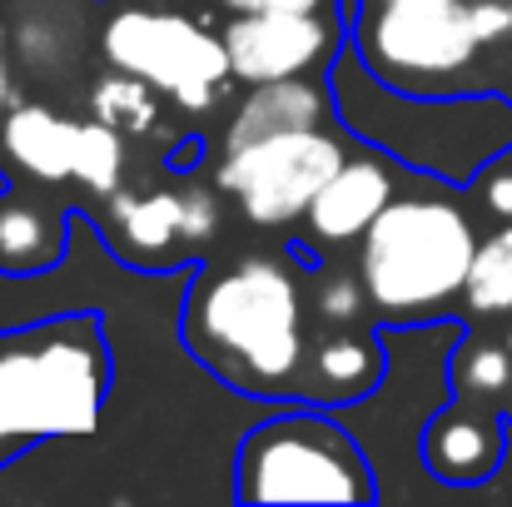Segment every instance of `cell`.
<instances>
[{
  "mask_svg": "<svg viewBox=\"0 0 512 507\" xmlns=\"http://www.w3.org/2000/svg\"><path fill=\"white\" fill-rule=\"evenodd\" d=\"M105 234L130 264H165L184 239V189H115L105 199Z\"/></svg>",
  "mask_w": 512,
  "mask_h": 507,
  "instance_id": "11",
  "label": "cell"
},
{
  "mask_svg": "<svg viewBox=\"0 0 512 507\" xmlns=\"http://www.w3.org/2000/svg\"><path fill=\"white\" fill-rule=\"evenodd\" d=\"M478 229L448 194H398L358 239V274L383 324H433L468 289Z\"/></svg>",
  "mask_w": 512,
  "mask_h": 507,
  "instance_id": "3",
  "label": "cell"
},
{
  "mask_svg": "<svg viewBox=\"0 0 512 507\" xmlns=\"http://www.w3.org/2000/svg\"><path fill=\"white\" fill-rule=\"evenodd\" d=\"M508 70H512V60H508Z\"/></svg>",
  "mask_w": 512,
  "mask_h": 507,
  "instance_id": "27",
  "label": "cell"
},
{
  "mask_svg": "<svg viewBox=\"0 0 512 507\" xmlns=\"http://www.w3.org/2000/svg\"><path fill=\"white\" fill-rule=\"evenodd\" d=\"M383 363H388V348L383 334L378 338H353V334H334L314 348V378L334 393V398H353V393H373V383L383 378Z\"/></svg>",
  "mask_w": 512,
  "mask_h": 507,
  "instance_id": "15",
  "label": "cell"
},
{
  "mask_svg": "<svg viewBox=\"0 0 512 507\" xmlns=\"http://www.w3.org/2000/svg\"><path fill=\"white\" fill-rule=\"evenodd\" d=\"M100 55L105 65L150 80L189 115L219 105L234 80L224 35L204 30V20L174 0H120L100 25Z\"/></svg>",
  "mask_w": 512,
  "mask_h": 507,
  "instance_id": "6",
  "label": "cell"
},
{
  "mask_svg": "<svg viewBox=\"0 0 512 507\" xmlns=\"http://www.w3.org/2000/svg\"><path fill=\"white\" fill-rule=\"evenodd\" d=\"M229 15H254V10H324L329 0H209Z\"/></svg>",
  "mask_w": 512,
  "mask_h": 507,
  "instance_id": "24",
  "label": "cell"
},
{
  "mask_svg": "<svg viewBox=\"0 0 512 507\" xmlns=\"http://www.w3.org/2000/svg\"><path fill=\"white\" fill-rule=\"evenodd\" d=\"M304 284L284 259L249 254L199 274L184 299V343L239 393L279 398L304 378Z\"/></svg>",
  "mask_w": 512,
  "mask_h": 507,
  "instance_id": "2",
  "label": "cell"
},
{
  "mask_svg": "<svg viewBox=\"0 0 512 507\" xmlns=\"http://www.w3.org/2000/svg\"><path fill=\"white\" fill-rule=\"evenodd\" d=\"M348 160L343 140L329 125L314 130H284L269 140H254L244 150H224L214 169L219 194L239 204V214L259 229H289L309 214L319 189Z\"/></svg>",
  "mask_w": 512,
  "mask_h": 507,
  "instance_id": "7",
  "label": "cell"
},
{
  "mask_svg": "<svg viewBox=\"0 0 512 507\" xmlns=\"http://www.w3.org/2000/svg\"><path fill=\"white\" fill-rule=\"evenodd\" d=\"M10 105V35L0 25V110Z\"/></svg>",
  "mask_w": 512,
  "mask_h": 507,
  "instance_id": "25",
  "label": "cell"
},
{
  "mask_svg": "<svg viewBox=\"0 0 512 507\" xmlns=\"http://www.w3.org/2000/svg\"><path fill=\"white\" fill-rule=\"evenodd\" d=\"M60 254V229L35 204H0V269L35 274Z\"/></svg>",
  "mask_w": 512,
  "mask_h": 507,
  "instance_id": "18",
  "label": "cell"
},
{
  "mask_svg": "<svg viewBox=\"0 0 512 507\" xmlns=\"http://www.w3.org/2000/svg\"><path fill=\"white\" fill-rule=\"evenodd\" d=\"M324 75L339 130L438 184H478L483 169L512 155V100L498 90H398L373 75L353 40H343Z\"/></svg>",
  "mask_w": 512,
  "mask_h": 507,
  "instance_id": "1",
  "label": "cell"
},
{
  "mask_svg": "<svg viewBox=\"0 0 512 507\" xmlns=\"http://www.w3.org/2000/svg\"><path fill=\"white\" fill-rule=\"evenodd\" d=\"M478 194H483V204H488L498 219H512V155H503L493 169H483Z\"/></svg>",
  "mask_w": 512,
  "mask_h": 507,
  "instance_id": "22",
  "label": "cell"
},
{
  "mask_svg": "<svg viewBox=\"0 0 512 507\" xmlns=\"http://www.w3.org/2000/svg\"><path fill=\"white\" fill-rule=\"evenodd\" d=\"M468 314L478 319H503L512 314V219H503V229H493L468 269V289H463Z\"/></svg>",
  "mask_w": 512,
  "mask_h": 507,
  "instance_id": "17",
  "label": "cell"
},
{
  "mask_svg": "<svg viewBox=\"0 0 512 507\" xmlns=\"http://www.w3.org/2000/svg\"><path fill=\"white\" fill-rule=\"evenodd\" d=\"M363 309H368L363 274H319V284H314V314L329 329H343V324L363 319Z\"/></svg>",
  "mask_w": 512,
  "mask_h": 507,
  "instance_id": "20",
  "label": "cell"
},
{
  "mask_svg": "<svg viewBox=\"0 0 512 507\" xmlns=\"http://www.w3.org/2000/svg\"><path fill=\"white\" fill-rule=\"evenodd\" d=\"M453 383L473 398L503 393L512 383V348L508 343H463V353L453 358Z\"/></svg>",
  "mask_w": 512,
  "mask_h": 507,
  "instance_id": "19",
  "label": "cell"
},
{
  "mask_svg": "<svg viewBox=\"0 0 512 507\" xmlns=\"http://www.w3.org/2000/svg\"><path fill=\"white\" fill-rule=\"evenodd\" d=\"M508 348H512V329H508Z\"/></svg>",
  "mask_w": 512,
  "mask_h": 507,
  "instance_id": "26",
  "label": "cell"
},
{
  "mask_svg": "<svg viewBox=\"0 0 512 507\" xmlns=\"http://www.w3.org/2000/svg\"><path fill=\"white\" fill-rule=\"evenodd\" d=\"M508 428L493 413L473 408H438L423 423V463L443 483H483L503 468Z\"/></svg>",
  "mask_w": 512,
  "mask_h": 507,
  "instance_id": "12",
  "label": "cell"
},
{
  "mask_svg": "<svg viewBox=\"0 0 512 507\" xmlns=\"http://www.w3.org/2000/svg\"><path fill=\"white\" fill-rule=\"evenodd\" d=\"M348 40L373 75L413 95L473 90L468 80L483 55L473 0H363Z\"/></svg>",
  "mask_w": 512,
  "mask_h": 507,
  "instance_id": "5",
  "label": "cell"
},
{
  "mask_svg": "<svg viewBox=\"0 0 512 507\" xmlns=\"http://www.w3.org/2000/svg\"><path fill=\"white\" fill-rule=\"evenodd\" d=\"M473 25H478L483 45L512 40V0H473Z\"/></svg>",
  "mask_w": 512,
  "mask_h": 507,
  "instance_id": "23",
  "label": "cell"
},
{
  "mask_svg": "<svg viewBox=\"0 0 512 507\" xmlns=\"http://www.w3.org/2000/svg\"><path fill=\"white\" fill-rule=\"evenodd\" d=\"M214 189L209 184H184V239H189V249H199V244H209L219 234L224 209H219V194Z\"/></svg>",
  "mask_w": 512,
  "mask_h": 507,
  "instance_id": "21",
  "label": "cell"
},
{
  "mask_svg": "<svg viewBox=\"0 0 512 507\" xmlns=\"http://www.w3.org/2000/svg\"><path fill=\"white\" fill-rule=\"evenodd\" d=\"M0 150L15 169L40 184H65L80 174L85 155V120H70L50 105H15L0 125Z\"/></svg>",
  "mask_w": 512,
  "mask_h": 507,
  "instance_id": "13",
  "label": "cell"
},
{
  "mask_svg": "<svg viewBox=\"0 0 512 507\" xmlns=\"http://www.w3.org/2000/svg\"><path fill=\"white\" fill-rule=\"evenodd\" d=\"M234 80L239 85H269L289 75H314L324 60H334L343 45L334 15L324 10H254V15H229L219 30Z\"/></svg>",
  "mask_w": 512,
  "mask_h": 507,
  "instance_id": "8",
  "label": "cell"
},
{
  "mask_svg": "<svg viewBox=\"0 0 512 507\" xmlns=\"http://www.w3.org/2000/svg\"><path fill=\"white\" fill-rule=\"evenodd\" d=\"M398 199L393 169L378 155H348L343 169L319 189V199L304 214V229L314 244H353L368 234V224Z\"/></svg>",
  "mask_w": 512,
  "mask_h": 507,
  "instance_id": "9",
  "label": "cell"
},
{
  "mask_svg": "<svg viewBox=\"0 0 512 507\" xmlns=\"http://www.w3.org/2000/svg\"><path fill=\"white\" fill-rule=\"evenodd\" d=\"M239 503H373L378 483L339 413L289 408L264 418L234 458Z\"/></svg>",
  "mask_w": 512,
  "mask_h": 507,
  "instance_id": "4",
  "label": "cell"
},
{
  "mask_svg": "<svg viewBox=\"0 0 512 507\" xmlns=\"http://www.w3.org/2000/svg\"><path fill=\"white\" fill-rule=\"evenodd\" d=\"M10 45H15V55L30 75H40V80L65 75V65L75 60V15L55 10V0L25 5L20 20H15Z\"/></svg>",
  "mask_w": 512,
  "mask_h": 507,
  "instance_id": "14",
  "label": "cell"
},
{
  "mask_svg": "<svg viewBox=\"0 0 512 507\" xmlns=\"http://www.w3.org/2000/svg\"><path fill=\"white\" fill-rule=\"evenodd\" d=\"M334 120V90L329 75H289L269 85H249V95L234 105L224 125V150H244L254 140L284 135V130H314Z\"/></svg>",
  "mask_w": 512,
  "mask_h": 507,
  "instance_id": "10",
  "label": "cell"
},
{
  "mask_svg": "<svg viewBox=\"0 0 512 507\" xmlns=\"http://www.w3.org/2000/svg\"><path fill=\"white\" fill-rule=\"evenodd\" d=\"M90 115L115 125L120 135H150L160 125V90L130 70H105L90 85Z\"/></svg>",
  "mask_w": 512,
  "mask_h": 507,
  "instance_id": "16",
  "label": "cell"
}]
</instances>
